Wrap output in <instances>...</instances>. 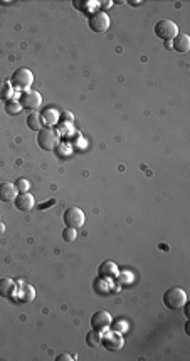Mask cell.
<instances>
[{"mask_svg":"<svg viewBox=\"0 0 190 361\" xmlns=\"http://www.w3.org/2000/svg\"><path fill=\"white\" fill-rule=\"evenodd\" d=\"M163 306L170 311H179L187 303V292L182 287H170L163 292Z\"/></svg>","mask_w":190,"mask_h":361,"instance_id":"6da1fadb","label":"cell"},{"mask_svg":"<svg viewBox=\"0 0 190 361\" xmlns=\"http://www.w3.org/2000/svg\"><path fill=\"white\" fill-rule=\"evenodd\" d=\"M61 143L59 131L54 128H44L37 133V146L44 151H54Z\"/></svg>","mask_w":190,"mask_h":361,"instance_id":"7a4b0ae2","label":"cell"},{"mask_svg":"<svg viewBox=\"0 0 190 361\" xmlns=\"http://www.w3.org/2000/svg\"><path fill=\"white\" fill-rule=\"evenodd\" d=\"M32 83H34V74L31 69H27V67L17 69L10 78L12 88H15L17 91H22V92L27 91V89L32 86Z\"/></svg>","mask_w":190,"mask_h":361,"instance_id":"3957f363","label":"cell"},{"mask_svg":"<svg viewBox=\"0 0 190 361\" xmlns=\"http://www.w3.org/2000/svg\"><path fill=\"white\" fill-rule=\"evenodd\" d=\"M177 34H180L179 32V25H177L174 20L163 19V20H158V22L155 24V36H157L158 39L172 41L177 36Z\"/></svg>","mask_w":190,"mask_h":361,"instance_id":"277c9868","label":"cell"},{"mask_svg":"<svg viewBox=\"0 0 190 361\" xmlns=\"http://www.w3.org/2000/svg\"><path fill=\"white\" fill-rule=\"evenodd\" d=\"M109 24H111V19L106 12H93V14L88 17V25L93 32L96 34H103L109 29Z\"/></svg>","mask_w":190,"mask_h":361,"instance_id":"5b68a950","label":"cell"},{"mask_svg":"<svg viewBox=\"0 0 190 361\" xmlns=\"http://www.w3.org/2000/svg\"><path fill=\"white\" fill-rule=\"evenodd\" d=\"M19 104L22 109H31V111H36L42 106V96L41 92L34 91V89H27L24 91L22 94L19 96Z\"/></svg>","mask_w":190,"mask_h":361,"instance_id":"8992f818","label":"cell"},{"mask_svg":"<svg viewBox=\"0 0 190 361\" xmlns=\"http://www.w3.org/2000/svg\"><path fill=\"white\" fill-rule=\"evenodd\" d=\"M62 220H64L66 227L79 228V227H83L84 222H86V217H84V212L81 209H78V207H71V209H67L64 212Z\"/></svg>","mask_w":190,"mask_h":361,"instance_id":"52a82bcc","label":"cell"},{"mask_svg":"<svg viewBox=\"0 0 190 361\" xmlns=\"http://www.w3.org/2000/svg\"><path fill=\"white\" fill-rule=\"evenodd\" d=\"M101 345L106 348L108 351H120L123 348L125 341L120 333L113 331V333H108L106 336H101Z\"/></svg>","mask_w":190,"mask_h":361,"instance_id":"ba28073f","label":"cell"},{"mask_svg":"<svg viewBox=\"0 0 190 361\" xmlns=\"http://www.w3.org/2000/svg\"><path fill=\"white\" fill-rule=\"evenodd\" d=\"M111 322H113V317L108 311H96L91 316V328L93 329L104 331L106 328H109Z\"/></svg>","mask_w":190,"mask_h":361,"instance_id":"9c48e42d","label":"cell"},{"mask_svg":"<svg viewBox=\"0 0 190 361\" xmlns=\"http://www.w3.org/2000/svg\"><path fill=\"white\" fill-rule=\"evenodd\" d=\"M14 205L19 212H31L34 207H36V198H34V195H31L29 192H22L15 197Z\"/></svg>","mask_w":190,"mask_h":361,"instance_id":"30bf717a","label":"cell"},{"mask_svg":"<svg viewBox=\"0 0 190 361\" xmlns=\"http://www.w3.org/2000/svg\"><path fill=\"white\" fill-rule=\"evenodd\" d=\"M15 197H17L15 183H10V181L0 183V202H14Z\"/></svg>","mask_w":190,"mask_h":361,"instance_id":"8fae6325","label":"cell"},{"mask_svg":"<svg viewBox=\"0 0 190 361\" xmlns=\"http://www.w3.org/2000/svg\"><path fill=\"white\" fill-rule=\"evenodd\" d=\"M172 49H175L177 52H189L190 49V37L189 34H177L172 39Z\"/></svg>","mask_w":190,"mask_h":361,"instance_id":"7c38bea8","label":"cell"},{"mask_svg":"<svg viewBox=\"0 0 190 361\" xmlns=\"http://www.w3.org/2000/svg\"><path fill=\"white\" fill-rule=\"evenodd\" d=\"M118 274V267L113 261H104L103 264L98 267V275L101 279H111Z\"/></svg>","mask_w":190,"mask_h":361,"instance_id":"4fadbf2b","label":"cell"},{"mask_svg":"<svg viewBox=\"0 0 190 361\" xmlns=\"http://www.w3.org/2000/svg\"><path fill=\"white\" fill-rule=\"evenodd\" d=\"M17 291V286L12 279L3 277L0 279V297H5V299H12L14 292Z\"/></svg>","mask_w":190,"mask_h":361,"instance_id":"5bb4252c","label":"cell"},{"mask_svg":"<svg viewBox=\"0 0 190 361\" xmlns=\"http://www.w3.org/2000/svg\"><path fill=\"white\" fill-rule=\"evenodd\" d=\"M27 126L31 130H34V131H37V133H39L41 130H44V120H42L41 113L34 111V113L29 114V116H27Z\"/></svg>","mask_w":190,"mask_h":361,"instance_id":"9a60e30c","label":"cell"},{"mask_svg":"<svg viewBox=\"0 0 190 361\" xmlns=\"http://www.w3.org/2000/svg\"><path fill=\"white\" fill-rule=\"evenodd\" d=\"M86 345L90 348H98L101 345V331L98 329H91L86 334Z\"/></svg>","mask_w":190,"mask_h":361,"instance_id":"2e32d148","label":"cell"},{"mask_svg":"<svg viewBox=\"0 0 190 361\" xmlns=\"http://www.w3.org/2000/svg\"><path fill=\"white\" fill-rule=\"evenodd\" d=\"M12 91H14V88H12V84L8 81H0V101L10 99Z\"/></svg>","mask_w":190,"mask_h":361,"instance_id":"e0dca14e","label":"cell"},{"mask_svg":"<svg viewBox=\"0 0 190 361\" xmlns=\"http://www.w3.org/2000/svg\"><path fill=\"white\" fill-rule=\"evenodd\" d=\"M3 109H5V113L8 114V116H15L17 113L20 111V104H19V101H14V99H7L5 101V104H3Z\"/></svg>","mask_w":190,"mask_h":361,"instance_id":"ac0fdd59","label":"cell"},{"mask_svg":"<svg viewBox=\"0 0 190 361\" xmlns=\"http://www.w3.org/2000/svg\"><path fill=\"white\" fill-rule=\"evenodd\" d=\"M57 118H59V113L54 111V109H48V111L42 114V120H44V123H48V125H56Z\"/></svg>","mask_w":190,"mask_h":361,"instance_id":"d6986e66","label":"cell"},{"mask_svg":"<svg viewBox=\"0 0 190 361\" xmlns=\"http://www.w3.org/2000/svg\"><path fill=\"white\" fill-rule=\"evenodd\" d=\"M15 188L19 193L22 192H29V188H31V181L27 180V178H19V180L15 181Z\"/></svg>","mask_w":190,"mask_h":361,"instance_id":"ffe728a7","label":"cell"},{"mask_svg":"<svg viewBox=\"0 0 190 361\" xmlns=\"http://www.w3.org/2000/svg\"><path fill=\"white\" fill-rule=\"evenodd\" d=\"M76 237H78V232H76V228L66 227L64 232H62V240H64V242H74Z\"/></svg>","mask_w":190,"mask_h":361,"instance_id":"44dd1931","label":"cell"},{"mask_svg":"<svg viewBox=\"0 0 190 361\" xmlns=\"http://www.w3.org/2000/svg\"><path fill=\"white\" fill-rule=\"evenodd\" d=\"M34 299V287L32 286H25L24 287V296L20 299V303H31Z\"/></svg>","mask_w":190,"mask_h":361,"instance_id":"7402d4cb","label":"cell"},{"mask_svg":"<svg viewBox=\"0 0 190 361\" xmlns=\"http://www.w3.org/2000/svg\"><path fill=\"white\" fill-rule=\"evenodd\" d=\"M74 7L78 8V10H84V5H86V2H79V0H74Z\"/></svg>","mask_w":190,"mask_h":361,"instance_id":"603a6c76","label":"cell"},{"mask_svg":"<svg viewBox=\"0 0 190 361\" xmlns=\"http://www.w3.org/2000/svg\"><path fill=\"white\" fill-rule=\"evenodd\" d=\"M71 360V356L67 355V353H62V355H59L57 358H56V361H69Z\"/></svg>","mask_w":190,"mask_h":361,"instance_id":"cb8c5ba5","label":"cell"},{"mask_svg":"<svg viewBox=\"0 0 190 361\" xmlns=\"http://www.w3.org/2000/svg\"><path fill=\"white\" fill-rule=\"evenodd\" d=\"M0 5H14L12 0H0Z\"/></svg>","mask_w":190,"mask_h":361,"instance_id":"d4e9b609","label":"cell"},{"mask_svg":"<svg viewBox=\"0 0 190 361\" xmlns=\"http://www.w3.org/2000/svg\"><path fill=\"white\" fill-rule=\"evenodd\" d=\"M52 203H54V200H49L48 203H44V205H41V210H44V209H46V207H49V205H52Z\"/></svg>","mask_w":190,"mask_h":361,"instance_id":"484cf974","label":"cell"},{"mask_svg":"<svg viewBox=\"0 0 190 361\" xmlns=\"http://www.w3.org/2000/svg\"><path fill=\"white\" fill-rule=\"evenodd\" d=\"M128 3H130V5H142L143 2H135V0H130Z\"/></svg>","mask_w":190,"mask_h":361,"instance_id":"4316f807","label":"cell"},{"mask_svg":"<svg viewBox=\"0 0 190 361\" xmlns=\"http://www.w3.org/2000/svg\"><path fill=\"white\" fill-rule=\"evenodd\" d=\"M165 45H167V49H172V41H165Z\"/></svg>","mask_w":190,"mask_h":361,"instance_id":"83f0119b","label":"cell"}]
</instances>
